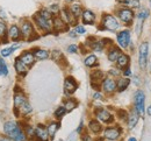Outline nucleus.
<instances>
[{"label":"nucleus","mask_w":151,"mask_h":141,"mask_svg":"<svg viewBox=\"0 0 151 141\" xmlns=\"http://www.w3.org/2000/svg\"><path fill=\"white\" fill-rule=\"evenodd\" d=\"M4 134L15 141H26V135L22 128V124L15 120H7L4 124Z\"/></svg>","instance_id":"nucleus-1"},{"label":"nucleus","mask_w":151,"mask_h":141,"mask_svg":"<svg viewBox=\"0 0 151 141\" xmlns=\"http://www.w3.org/2000/svg\"><path fill=\"white\" fill-rule=\"evenodd\" d=\"M20 30H21V36L22 40L24 41H34L37 40L40 38V33L37 32L35 25L33 20H28V19H22L19 23Z\"/></svg>","instance_id":"nucleus-2"},{"label":"nucleus","mask_w":151,"mask_h":141,"mask_svg":"<svg viewBox=\"0 0 151 141\" xmlns=\"http://www.w3.org/2000/svg\"><path fill=\"white\" fill-rule=\"evenodd\" d=\"M99 29L101 30H108V32H117L120 28V21L117 18L111 14V13H105L101 17V20L99 23Z\"/></svg>","instance_id":"nucleus-3"},{"label":"nucleus","mask_w":151,"mask_h":141,"mask_svg":"<svg viewBox=\"0 0 151 141\" xmlns=\"http://www.w3.org/2000/svg\"><path fill=\"white\" fill-rule=\"evenodd\" d=\"M33 22L37 29V32L42 33V34H50L52 33V19H45L43 17H41L37 12L33 15Z\"/></svg>","instance_id":"nucleus-4"},{"label":"nucleus","mask_w":151,"mask_h":141,"mask_svg":"<svg viewBox=\"0 0 151 141\" xmlns=\"http://www.w3.org/2000/svg\"><path fill=\"white\" fill-rule=\"evenodd\" d=\"M115 17L117 18V20L120 21V22H122L123 25L130 26L134 22V19H135V12L132 8L121 6V7H119L115 11Z\"/></svg>","instance_id":"nucleus-5"},{"label":"nucleus","mask_w":151,"mask_h":141,"mask_svg":"<svg viewBox=\"0 0 151 141\" xmlns=\"http://www.w3.org/2000/svg\"><path fill=\"white\" fill-rule=\"evenodd\" d=\"M94 117L96 120H99L101 124H105V125H113L114 120H115L112 112L108 111L107 108H104V107L95 108Z\"/></svg>","instance_id":"nucleus-6"},{"label":"nucleus","mask_w":151,"mask_h":141,"mask_svg":"<svg viewBox=\"0 0 151 141\" xmlns=\"http://www.w3.org/2000/svg\"><path fill=\"white\" fill-rule=\"evenodd\" d=\"M116 42L121 49H128L132 44V35H130L129 29L120 30L116 34Z\"/></svg>","instance_id":"nucleus-7"},{"label":"nucleus","mask_w":151,"mask_h":141,"mask_svg":"<svg viewBox=\"0 0 151 141\" xmlns=\"http://www.w3.org/2000/svg\"><path fill=\"white\" fill-rule=\"evenodd\" d=\"M100 89L102 90L104 93L111 96L116 92V80L111 76H106V78L102 81Z\"/></svg>","instance_id":"nucleus-8"},{"label":"nucleus","mask_w":151,"mask_h":141,"mask_svg":"<svg viewBox=\"0 0 151 141\" xmlns=\"http://www.w3.org/2000/svg\"><path fill=\"white\" fill-rule=\"evenodd\" d=\"M104 138L106 140H109V141H116L120 137H121V133H122V129L121 127L119 126H107L104 131Z\"/></svg>","instance_id":"nucleus-9"},{"label":"nucleus","mask_w":151,"mask_h":141,"mask_svg":"<svg viewBox=\"0 0 151 141\" xmlns=\"http://www.w3.org/2000/svg\"><path fill=\"white\" fill-rule=\"evenodd\" d=\"M60 17V19L64 21L69 27H75L76 25H78V20L73 17V14L70 12L69 6H64L63 8H60V12L58 14Z\"/></svg>","instance_id":"nucleus-10"},{"label":"nucleus","mask_w":151,"mask_h":141,"mask_svg":"<svg viewBox=\"0 0 151 141\" xmlns=\"http://www.w3.org/2000/svg\"><path fill=\"white\" fill-rule=\"evenodd\" d=\"M144 103H145V95L143 91L138 90L134 97V108L137 111L139 116L144 113Z\"/></svg>","instance_id":"nucleus-11"},{"label":"nucleus","mask_w":151,"mask_h":141,"mask_svg":"<svg viewBox=\"0 0 151 141\" xmlns=\"http://www.w3.org/2000/svg\"><path fill=\"white\" fill-rule=\"evenodd\" d=\"M63 87H64V93H65L68 97H70V96H72V95L75 93L76 90L78 89V82L75 80V77L68 76V77L64 80V85H63Z\"/></svg>","instance_id":"nucleus-12"},{"label":"nucleus","mask_w":151,"mask_h":141,"mask_svg":"<svg viewBox=\"0 0 151 141\" xmlns=\"http://www.w3.org/2000/svg\"><path fill=\"white\" fill-rule=\"evenodd\" d=\"M91 84H92V87L95 89V90H99L100 86H101V83L102 81L106 78V75L101 71V70H93L91 72Z\"/></svg>","instance_id":"nucleus-13"},{"label":"nucleus","mask_w":151,"mask_h":141,"mask_svg":"<svg viewBox=\"0 0 151 141\" xmlns=\"http://www.w3.org/2000/svg\"><path fill=\"white\" fill-rule=\"evenodd\" d=\"M7 39L11 42H20L22 40V36H21V30H20L19 25H11L8 27V30H7Z\"/></svg>","instance_id":"nucleus-14"},{"label":"nucleus","mask_w":151,"mask_h":141,"mask_svg":"<svg viewBox=\"0 0 151 141\" xmlns=\"http://www.w3.org/2000/svg\"><path fill=\"white\" fill-rule=\"evenodd\" d=\"M148 53H149V43L143 42L139 46V57H138V63L141 69H145L147 63H148Z\"/></svg>","instance_id":"nucleus-15"},{"label":"nucleus","mask_w":151,"mask_h":141,"mask_svg":"<svg viewBox=\"0 0 151 141\" xmlns=\"http://www.w3.org/2000/svg\"><path fill=\"white\" fill-rule=\"evenodd\" d=\"M69 30V26L60 19L59 15H55L52 18V32L55 34H59L63 32H68Z\"/></svg>","instance_id":"nucleus-16"},{"label":"nucleus","mask_w":151,"mask_h":141,"mask_svg":"<svg viewBox=\"0 0 151 141\" xmlns=\"http://www.w3.org/2000/svg\"><path fill=\"white\" fill-rule=\"evenodd\" d=\"M35 134H36L35 141H49L50 139L47 126H44L43 124H37V126L35 127Z\"/></svg>","instance_id":"nucleus-17"},{"label":"nucleus","mask_w":151,"mask_h":141,"mask_svg":"<svg viewBox=\"0 0 151 141\" xmlns=\"http://www.w3.org/2000/svg\"><path fill=\"white\" fill-rule=\"evenodd\" d=\"M19 57L20 60L22 61L28 68H32L35 64V62H36V59H35V56H34V54H33L32 50H24V51H22L20 54Z\"/></svg>","instance_id":"nucleus-18"},{"label":"nucleus","mask_w":151,"mask_h":141,"mask_svg":"<svg viewBox=\"0 0 151 141\" xmlns=\"http://www.w3.org/2000/svg\"><path fill=\"white\" fill-rule=\"evenodd\" d=\"M81 21L84 25H88V26H92L96 22V15L93 11L91 9H86L84 8L83 11V14H81Z\"/></svg>","instance_id":"nucleus-19"},{"label":"nucleus","mask_w":151,"mask_h":141,"mask_svg":"<svg viewBox=\"0 0 151 141\" xmlns=\"http://www.w3.org/2000/svg\"><path fill=\"white\" fill-rule=\"evenodd\" d=\"M14 69H15V72L18 74L19 77H24L29 71V68L20 60L19 56L15 57V60H14Z\"/></svg>","instance_id":"nucleus-20"},{"label":"nucleus","mask_w":151,"mask_h":141,"mask_svg":"<svg viewBox=\"0 0 151 141\" xmlns=\"http://www.w3.org/2000/svg\"><path fill=\"white\" fill-rule=\"evenodd\" d=\"M122 53V49L119 47V46H111L108 47V50H107V59L109 62L112 63H116V61L119 59V56L121 55Z\"/></svg>","instance_id":"nucleus-21"},{"label":"nucleus","mask_w":151,"mask_h":141,"mask_svg":"<svg viewBox=\"0 0 151 141\" xmlns=\"http://www.w3.org/2000/svg\"><path fill=\"white\" fill-rule=\"evenodd\" d=\"M129 63H130V56L122 51L121 55L119 56L117 61H116V68L120 69V70H123V69L129 67Z\"/></svg>","instance_id":"nucleus-22"},{"label":"nucleus","mask_w":151,"mask_h":141,"mask_svg":"<svg viewBox=\"0 0 151 141\" xmlns=\"http://www.w3.org/2000/svg\"><path fill=\"white\" fill-rule=\"evenodd\" d=\"M22 128L26 135V139L30 141H35L36 139V134H35V127L32 126L30 124H22Z\"/></svg>","instance_id":"nucleus-23"},{"label":"nucleus","mask_w":151,"mask_h":141,"mask_svg":"<svg viewBox=\"0 0 151 141\" xmlns=\"http://www.w3.org/2000/svg\"><path fill=\"white\" fill-rule=\"evenodd\" d=\"M69 9H70V12L73 14V17H75L77 20H79L80 18H81V14H83V11H84V7L81 6V4H79V2H72V4H70L69 5Z\"/></svg>","instance_id":"nucleus-24"},{"label":"nucleus","mask_w":151,"mask_h":141,"mask_svg":"<svg viewBox=\"0 0 151 141\" xmlns=\"http://www.w3.org/2000/svg\"><path fill=\"white\" fill-rule=\"evenodd\" d=\"M88 129H90V132L93 133V134H100V133L104 131L101 122L99 120H96L95 118L94 119H91V120L88 121Z\"/></svg>","instance_id":"nucleus-25"},{"label":"nucleus","mask_w":151,"mask_h":141,"mask_svg":"<svg viewBox=\"0 0 151 141\" xmlns=\"http://www.w3.org/2000/svg\"><path fill=\"white\" fill-rule=\"evenodd\" d=\"M32 51H33V54H34L36 61H44V60H48L50 57V53L48 50H45V49L34 48V49H32Z\"/></svg>","instance_id":"nucleus-26"},{"label":"nucleus","mask_w":151,"mask_h":141,"mask_svg":"<svg viewBox=\"0 0 151 141\" xmlns=\"http://www.w3.org/2000/svg\"><path fill=\"white\" fill-rule=\"evenodd\" d=\"M129 84H130V80L129 78L123 77V76L122 77H119L116 80V91L117 92H123L124 90L128 89Z\"/></svg>","instance_id":"nucleus-27"},{"label":"nucleus","mask_w":151,"mask_h":141,"mask_svg":"<svg viewBox=\"0 0 151 141\" xmlns=\"http://www.w3.org/2000/svg\"><path fill=\"white\" fill-rule=\"evenodd\" d=\"M138 118H139V114L137 113V111L135 108H132V111L129 112V116H128V120H127V126L128 128H134L137 122H138Z\"/></svg>","instance_id":"nucleus-28"},{"label":"nucleus","mask_w":151,"mask_h":141,"mask_svg":"<svg viewBox=\"0 0 151 141\" xmlns=\"http://www.w3.org/2000/svg\"><path fill=\"white\" fill-rule=\"evenodd\" d=\"M20 47V42H14V44L13 46H11V47H4L1 50H0V56L1 57H8V56H11L17 49H19Z\"/></svg>","instance_id":"nucleus-29"},{"label":"nucleus","mask_w":151,"mask_h":141,"mask_svg":"<svg viewBox=\"0 0 151 141\" xmlns=\"http://www.w3.org/2000/svg\"><path fill=\"white\" fill-rule=\"evenodd\" d=\"M59 128H60V122L59 121H51V122L48 124L47 129H48V133H49V138L50 139H54L55 138L57 131Z\"/></svg>","instance_id":"nucleus-30"},{"label":"nucleus","mask_w":151,"mask_h":141,"mask_svg":"<svg viewBox=\"0 0 151 141\" xmlns=\"http://www.w3.org/2000/svg\"><path fill=\"white\" fill-rule=\"evenodd\" d=\"M84 64L87 67V68H95L98 67V57L95 54H88L86 55L85 60H84Z\"/></svg>","instance_id":"nucleus-31"},{"label":"nucleus","mask_w":151,"mask_h":141,"mask_svg":"<svg viewBox=\"0 0 151 141\" xmlns=\"http://www.w3.org/2000/svg\"><path fill=\"white\" fill-rule=\"evenodd\" d=\"M63 106L65 107L66 112H71V111H73L75 108H77V106H78V101H76V99H73V98H71V97H69L68 99L64 101Z\"/></svg>","instance_id":"nucleus-32"},{"label":"nucleus","mask_w":151,"mask_h":141,"mask_svg":"<svg viewBox=\"0 0 151 141\" xmlns=\"http://www.w3.org/2000/svg\"><path fill=\"white\" fill-rule=\"evenodd\" d=\"M8 74H9L8 65H7V63L5 62L4 57L0 56V76H1V77H7Z\"/></svg>","instance_id":"nucleus-33"},{"label":"nucleus","mask_w":151,"mask_h":141,"mask_svg":"<svg viewBox=\"0 0 151 141\" xmlns=\"http://www.w3.org/2000/svg\"><path fill=\"white\" fill-rule=\"evenodd\" d=\"M121 6H124V7H128L132 9H136V8H139V0H123Z\"/></svg>","instance_id":"nucleus-34"},{"label":"nucleus","mask_w":151,"mask_h":141,"mask_svg":"<svg viewBox=\"0 0 151 141\" xmlns=\"http://www.w3.org/2000/svg\"><path fill=\"white\" fill-rule=\"evenodd\" d=\"M37 13L41 17H43V18H45V19H49V20H51V19L54 18L52 13L48 9V7H42V8H40L37 11Z\"/></svg>","instance_id":"nucleus-35"},{"label":"nucleus","mask_w":151,"mask_h":141,"mask_svg":"<svg viewBox=\"0 0 151 141\" xmlns=\"http://www.w3.org/2000/svg\"><path fill=\"white\" fill-rule=\"evenodd\" d=\"M68 112H66V110H65V107L62 105V106H59V107H57L56 108V111H55V113H54V116H55V118L56 119H62L65 114H66Z\"/></svg>","instance_id":"nucleus-36"},{"label":"nucleus","mask_w":151,"mask_h":141,"mask_svg":"<svg viewBox=\"0 0 151 141\" xmlns=\"http://www.w3.org/2000/svg\"><path fill=\"white\" fill-rule=\"evenodd\" d=\"M50 57L55 61V62H57V63H59L60 61L64 60V56H63L62 51H59V50H52L51 54H50Z\"/></svg>","instance_id":"nucleus-37"},{"label":"nucleus","mask_w":151,"mask_h":141,"mask_svg":"<svg viewBox=\"0 0 151 141\" xmlns=\"http://www.w3.org/2000/svg\"><path fill=\"white\" fill-rule=\"evenodd\" d=\"M117 118H119V120L121 121H126L127 122V120H128V116H129V113L126 111V110H119L117 111Z\"/></svg>","instance_id":"nucleus-38"},{"label":"nucleus","mask_w":151,"mask_h":141,"mask_svg":"<svg viewBox=\"0 0 151 141\" xmlns=\"http://www.w3.org/2000/svg\"><path fill=\"white\" fill-rule=\"evenodd\" d=\"M48 9L52 13V15L55 17V15H58L59 14V12H60V7H59V5H57V4H52V5H50L49 7H48Z\"/></svg>","instance_id":"nucleus-39"},{"label":"nucleus","mask_w":151,"mask_h":141,"mask_svg":"<svg viewBox=\"0 0 151 141\" xmlns=\"http://www.w3.org/2000/svg\"><path fill=\"white\" fill-rule=\"evenodd\" d=\"M148 17H149V11L148 9H141L137 13V19L141 21H144Z\"/></svg>","instance_id":"nucleus-40"},{"label":"nucleus","mask_w":151,"mask_h":141,"mask_svg":"<svg viewBox=\"0 0 151 141\" xmlns=\"http://www.w3.org/2000/svg\"><path fill=\"white\" fill-rule=\"evenodd\" d=\"M73 29H75V32L78 34V35H83V34L86 33V28H85L84 25H76Z\"/></svg>","instance_id":"nucleus-41"},{"label":"nucleus","mask_w":151,"mask_h":141,"mask_svg":"<svg viewBox=\"0 0 151 141\" xmlns=\"http://www.w3.org/2000/svg\"><path fill=\"white\" fill-rule=\"evenodd\" d=\"M108 75L111 76V77H120L121 76V72H120V69H117V68H112L109 71H108Z\"/></svg>","instance_id":"nucleus-42"},{"label":"nucleus","mask_w":151,"mask_h":141,"mask_svg":"<svg viewBox=\"0 0 151 141\" xmlns=\"http://www.w3.org/2000/svg\"><path fill=\"white\" fill-rule=\"evenodd\" d=\"M78 49H79V47H78L77 44H70V46L68 47V51H69L70 54H76V53H78Z\"/></svg>","instance_id":"nucleus-43"},{"label":"nucleus","mask_w":151,"mask_h":141,"mask_svg":"<svg viewBox=\"0 0 151 141\" xmlns=\"http://www.w3.org/2000/svg\"><path fill=\"white\" fill-rule=\"evenodd\" d=\"M122 76L123 77H127V78H129L130 76H132V69L128 67V68H126V69H123L122 70Z\"/></svg>","instance_id":"nucleus-44"},{"label":"nucleus","mask_w":151,"mask_h":141,"mask_svg":"<svg viewBox=\"0 0 151 141\" xmlns=\"http://www.w3.org/2000/svg\"><path fill=\"white\" fill-rule=\"evenodd\" d=\"M93 99L94 101H102L104 99V96H102V93L100 92V91H95L94 93H93Z\"/></svg>","instance_id":"nucleus-45"},{"label":"nucleus","mask_w":151,"mask_h":141,"mask_svg":"<svg viewBox=\"0 0 151 141\" xmlns=\"http://www.w3.org/2000/svg\"><path fill=\"white\" fill-rule=\"evenodd\" d=\"M81 140L83 141H90L91 140V137H90L88 134H86V133H85V134H83V135H81Z\"/></svg>","instance_id":"nucleus-46"},{"label":"nucleus","mask_w":151,"mask_h":141,"mask_svg":"<svg viewBox=\"0 0 151 141\" xmlns=\"http://www.w3.org/2000/svg\"><path fill=\"white\" fill-rule=\"evenodd\" d=\"M69 35H70V36H71L72 39H76L78 34H77V33L75 32V29H72V30H69Z\"/></svg>","instance_id":"nucleus-47"},{"label":"nucleus","mask_w":151,"mask_h":141,"mask_svg":"<svg viewBox=\"0 0 151 141\" xmlns=\"http://www.w3.org/2000/svg\"><path fill=\"white\" fill-rule=\"evenodd\" d=\"M83 127H84V122L81 121V122L79 124V126H78V128H77V133H81V129H83Z\"/></svg>","instance_id":"nucleus-48"},{"label":"nucleus","mask_w":151,"mask_h":141,"mask_svg":"<svg viewBox=\"0 0 151 141\" xmlns=\"http://www.w3.org/2000/svg\"><path fill=\"white\" fill-rule=\"evenodd\" d=\"M0 141H15V140H13V139H11L8 137H0Z\"/></svg>","instance_id":"nucleus-49"},{"label":"nucleus","mask_w":151,"mask_h":141,"mask_svg":"<svg viewBox=\"0 0 151 141\" xmlns=\"http://www.w3.org/2000/svg\"><path fill=\"white\" fill-rule=\"evenodd\" d=\"M147 113H148L149 116H151V105L149 106V107H148V110H147Z\"/></svg>","instance_id":"nucleus-50"},{"label":"nucleus","mask_w":151,"mask_h":141,"mask_svg":"<svg viewBox=\"0 0 151 141\" xmlns=\"http://www.w3.org/2000/svg\"><path fill=\"white\" fill-rule=\"evenodd\" d=\"M76 0H65V2H66V4H69V5H70V4H72V2H75Z\"/></svg>","instance_id":"nucleus-51"},{"label":"nucleus","mask_w":151,"mask_h":141,"mask_svg":"<svg viewBox=\"0 0 151 141\" xmlns=\"http://www.w3.org/2000/svg\"><path fill=\"white\" fill-rule=\"evenodd\" d=\"M127 141H137V140H136L135 138H129V139H128Z\"/></svg>","instance_id":"nucleus-52"},{"label":"nucleus","mask_w":151,"mask_h":141,"mask_svg":"<svg viewBox=\"0 0 151 141\" xmlns=\"http://www.w3.org/2000/svg\"><path fill=\"white\" fill-rule=\"evenodd\" d=\"M150 6H151V0H150Z\"/></svg>","instance_id":"nucleus-53"}]
</instances>
